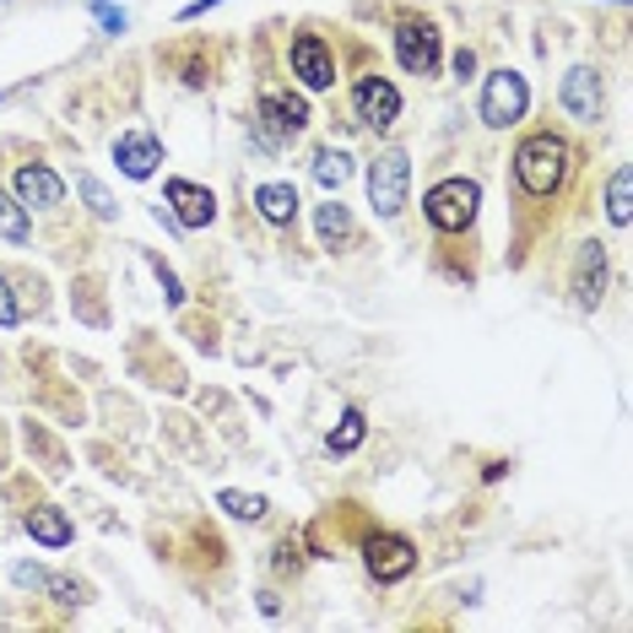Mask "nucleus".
<instances>
[{
  "instance_id": "nucleus-1",
  "label": "nucleus",
  "mask_w": 633,
  "mask_h": 633,
  "mask_svg": "<svg viewBox=\"0 0 633 633\" xmlns=\"http://www.w3.org/2000/svg\"><path fill=\"white\" fill-rule=\"evenodd\" d=\"M569 173V147L557 135H525L520 152H514V179L531 190V195H552Z\"/></svg>"
},
{
  "instance_id": "nucleus-2",
  "label": "nucleus",
  "mask_w": 633,
  "mask_h": 633,
  "mask_svg": "<svg viewBox=\"0 0 633 633\" xmlns=\"http://www.w3.org/2000/svg\"><path fill=\"white\" fill-rule=\"evenodd\" d=\"M476 207H482V184H476V179H444V184H433V190L422 195V211H428V222H433L439 233L471 228Z\"/></svg>"
},
{
  "instance_id": "nucleus-3",
  "label": "nucleus",
  "mask_w": 633,
  "mask_h": 633,
  "mask_svg": "<svg viewBox=\"0 0 633 633\" xmlns=\"http://www.w3.org/2000/svg\"><path fill=\"white\" fill-rule=\"evenodd\" d=\"M406 184H412V158L401 147H384L380 158L369 163V207L380 217H395L406 207Z\"/></svg>"
},
{
  "instance_id": "nucleus-4",
  "label": "nucleus",
  "mask_w": 633,
  "mask_h": 633,
  "mask_svg": "<svg viewBox=\"0 0 633 633\" xmlns=\"http://www.w3.org/2000/svg\"><path fill=\"white\" fill-rule=\"evenodd\" d=\"M525 109H531V87L520 71H493L488 87H482V120L493 130L514 125V120H525Z\"/></svg>"
},
{
  "instance_id": "nucleus-5",
  "label": "nucleus",
  "mask_w": 633,
  "mask_h": 633,
  "mask_svg": "<svg viewBox=\"0 0 633 633\" xmlns=\"http://www.w3.org/2000/svg\"><path fill=\"white\" fill-rule=\"evenodd\" d=\"M260 120H265V141H293L309 125V103L288 92V87H265L260 92Z\"/></svg>"
},
{
  "instance_id": "nucleus-6",
  "label": "nucleus",
  "mask_w": 633,
  "mask_h": 633,
  "mask_svg": "<svg viewBox=\"0 0 633 633\" xmlns=\"http://www.w3.org/2000/svg\"><path fill=\"white\" fill-rule=\"evenodd\" d=\"M363 557H369V574L374 580H406L412 569H418V547L406 542V536H390V531H380V536H369V547H363Z\"/></svg>"
},
{
  "instance_id": "nucleus-7",
  "label": "nucleus",
  "mask_w": 633,
  "mask_h": 633,
  "mask_svg": "<svg viewBox=\"0 0 633 633\" xmlns=\"http://www.w3.org/2000/svg\"><path fill=\"white\" fill-rule=\"evenodd\" d=\"M395 60L412 71V77H433L439 71V33L428 22H401L395 28Z\"/></svg>"
},
{
  "instance_id": "nucleus-8",
  "label": "nucleus",
  "mask_w": 633,
  "mask_h": 633,
  "mask_svg": "<svg viewBox=\"0 0 633 633\" xmlns=\"http://www.w3.org/2000/svg\"><path fill=\"white\" fill-rule=\"evenodd\" d=\"M293 77L309 87V92H325V87L336 82V60H331L325 39H314V33H298V39H293Z\"/></svg>"
},
{
  "instance_id": "nucleus-9",
  "label": "nucleus",
  "mask_w": 633,
  "mask_h": 633,
  "mask_svg": "<svg viewBox=\"0 0 633 633\" xmlns=\"http://www.w3.org/2000/svg\"><path fill=\"white\" fill-rule=\"evenodd\" d=\"M352 103H358V120L374 130L395 125V114H401V92L384 82V77H363V82L352 87Z\"/></svg>"
},
{
  "instance_id": "nucleus-10",
  "label": "nucleus",
  "mask_w": 633,
  "mask_h": 633,
  "mask_svg": "<svg viewBox=\"0 0 633 633\" xmlns=\"http://www.w3.org/2000/svg\"><path fill=\"white\" fill-rule=\"evenodd\" d=\"M114 163H120L130 179H152L158 163H163V141H158L152 130H125V135L114 141Z\"/></svg>"
},
{
  "instance_id": "nucleus-11",
  "label": "nucleus",
  "mask_w": 633,
  "mask_h": 633,
  "mask_svg": "<svg viewBox=\"0 0 633 633\" xmlns=\"http://www.w3.org/2000/svg\"><path fill=\"white\" fill-rule=\"evenodd\" d=\"M169 207H173V222L179 228H207L211 217H217V201H211V190L201 184H190V179H169Z\"/></svg>"
},
{
  "instance_id": "nucleus-12",
  "label": "nucleus",
  "mask_w": 633,
  "mask_h": 633,
  "mask_svg": "<svg viewBox=\"0 0 633 633\" xmlns=\"http://www.w3.org/2000/svg\"><path fill=\"white\" fill-rule=\"evenodd\" d=\"M557 98H563V109L574 114V120H595L601 114V77H595L591 66H574L563 87H557Z\"/></svg>"
},
{
  "instance_id": "nucleus-13",
  "label": "nucleus",
  "mask_w": 633,
  "mask_h": 633,
  "mask_svg": "<svg viewBox=\"0 0 633 633\" xmlns=\"http://www.w3.org/2000/svg\"><path fill=\"white\" fill-rule=\"evenodd\" d=\"M11 190H17V201H22V207H60V195H66L60 173H49L43 163H28V169H17Z\"/></svg>"
},
{
  "instance_id": "nucleus-14",
  "label": "nucleus",
  "mask_w": 633,
  "mask_h": 633,
  "mask_svg": "<svg viewBox=\"0 0 633 633\" xmlns=\"http://www.w3.org/2000/svg\"><path fill=\"white\" fill-rule=\"evenodd\" d=\"M601 288H606V254H601V244H585L580 250V271H574V293H580L585 309H595Z\"/></svg>"
},
{
  "instance_id": "nucleus-15",
  "label": "nucleus",
  "mask_w": 633,
  "mask_h": 633,
  "mask_svg": "<svg viewBox=\"0 0 633 633\" xmlns=\"http://www.w3.org/2000/svg\"><path fill=\"white\" fill-rule=\"evenodd\" d=\"M28 536L43 542V547H71L77 531H71V520H66L60 509H33V514H28Z\"/></svg>"
},
{
  "instance_id": "nucleus-16",
  "label": "nucleus",
  "mask_w": 633,
  "mask_h": 633,
  "mask_svg": "<svg viewBox=\"0 0 633 633\" xmlns=\"http://www.w3.org/2000/svg\"><path fill=\"white\" fill-rule=\"evenodd\" d=\"M254 207H260L265 222H277V228H282V222H293L298 190H293V184H260V190H254Z\"/></svg>"
},
{
  "instance_id": "nucleus-17",
  "label": "nucleus",
  "mask_w": 633,
  "mask_h": 633,
  "mask_svg": "<svg viewBox=\"0 0 633 633\" xmlns=\"http://www.w3.org/2000/svg\"><path fill=\"white\" fill-rule=\"evenodd\" d=\"M314 228H320V244L325 250H341L352 239V211L341 207V201H325V207L314 211Z\"/></svg>"
},
{
  "instance_id": "nucleus-18",
  "label": "nucleus",
  "mask_w": 633,
  "mask_h": 633,
  "mask_svg": "<svg viewBox=\"0 0 633 633\" xmlns=\"http://www.w3.org/2000/svg\"><path fill=\"white\" fill-rule=\"evenodd\" d=\"M629 184H633V173H629V169H617V173H612V184H606V217H612L617 228H629V222H633Z\"/></svg>"
},
{
  "instance_id": "nucleus-19",
  "label": "nucleus",
  "mask_w": 633,
  "mask_h": 633,
  "mask_svg": "<svg viewBox=\"0 0 633 633\" xmlns=\"http://www.w3.org/2000/svg\"><path fill=\"white\" fill-rule=\"evenodd\" d=\"M0 239L6 244H28V207L17 195H0Z\"/></svg>"
},
{
  "instance_id": "nucleus-20",
  "label": "nucleus",
  "mask_w": 633,
  "mask_h": 633,
  "mask_svg": "<svg viewBox=\"0 0 633 633\" xmlns=\"http://www.w3.org/2000/svg\"><path fill=\"white\" fill-rule=\"evenodd\" d=\"M314 179H320L325 190H341V184L352 179V158H346V152H320V158H314Z\"/></svg>"
},
{
  "instance_id": "nucleus-21",
  "label": "nucleus",
  "mask_w": 633,
  "mask_h": 633,
  "mask_svg": "<svg viewBox=\"0 0 633 633\" xmlns=\"http://www.w3.org/2000/svg\"><path fill=\"white\" fill-rule=\"evenodd\" d=\"M217 504L228 509L233 520H260V514H265V499H260V493H233V488H222Z\"/></svg>"
},
{
  "instance_id": "nucleus-22",
  "label": "nucleus",
  "mask_w": 633,
  "mask_h": 633,
  "mask_svg": "<svg viewBox=\"0 0 633 633\" xmlns=\"http://www.w3.org/2000/svg\"><path fill=\"white\" fill-rule=\"evenodd\" d=\"M77 190H82V195H87V207L98 211L103 222H114V217H120V207H114V195H109V190H103V184H98L92 173H77Z\"/></svg>"
},
{
  "instance_id": "nucleus-23",
  "label": "nucleus",
  "mask_w": 633,
  "mask_h": 633,
  "mask_svg": "<svg viewBox=\"0 0 633 633\" xmlns=\"http://www.w3.org/2000/svg\"><path fill=\"white\" fill-rule=\"evenodd\" d=\"M363 428H369V422H363V412H346V418H341V428L331 433V455H352V450L363 444Z\"/></svg>"
},
{
  "instance_id": "nucleus-24",
  "label": "nucleus",
  "mask_w": 633,
  "mask_h": 633,
  "mask_svg": "<svg viewBox=\"0 0 633 633\" xmlns=\"http://www.w3.org/2000/svg\"><path fill=\"white\" fill-rule=\"evenodd\" d=\"M92 11H98V22H103V33H125V11H114L109 0H92Z\"/></svg>"
},
{
  "instance_id": "nucleus-25",
  "label": "nucleus",
  "mask_w": 633,
  "mask_h": 633,
  "mask_svg": "<svg viewBox=\"0 0 633 633\" xmlns=\"http://www.w3.org/2000/svg\"><path fill=\"white\" fill-rule=\"evenodd\" d=\"M152 271H158V282H163V298H169L173 309H179V303H184V288L173 282V271H169V265H163V260H152Z\"/></svg>"
},
{
  "instance_id": "nucleus-26",
  "label": "nucleus",
  "mask_w": 633,
  "mask_h": 633,
  "mask_svg": "<svg viewBox=\"0 0 633 633\" xmlns=\"http://www.w3.org/2000/svg\"><path fill=\"white\" fill-rule=\"evenodd\" d=\"M11 580H17V585H49V574H43L39 563H17V569H11Z\"/></svg>"
},
{
  "instance_id": "nucleus-27",
  "label": "nucleus",
  "mask_w": 633,
  "mask_h": 633,
  "mask_svg": "<svg viewBox=\"0 0 633 633\" xmlns=\"http://www.w3.org/2000/svg\"><path fill=\"white\" fill-rule=\"evenodd\" d=\"M0 325H17V298L6 288V277H0Z\"/></svg>"
},
{
  "instance_id": "nucleus-28",
  "label": "nucleus",
  "mask_w": 633,
  "mask_h": 633,
  "mask_svg": "<svg viewBox=\"0 0 633 633\" xmlns=\"http://www.w3.org/2000/svg\"><path fill=\"white\" fill-rule=\"evenodd\" d=\"M49 591L60 595V601H82V591H77V585H71V580H49Z\"/></svg>"
},
{
  "instance_id": "nucleus-29",
  "label": "nucleus",
  "mask_w": 633,
  "mask_h": 633,
  "mask_svg": "<svg viewBox=\"0 0 633 633\" xmlns=\"http://www.w3.org/2000/svg\"><path fill=\"white\" fill-rule=\"evenodd\" d=\"M471 71H476V54L461 49V54H455V77H471Z\"/></svg>"
}]
</instances>
